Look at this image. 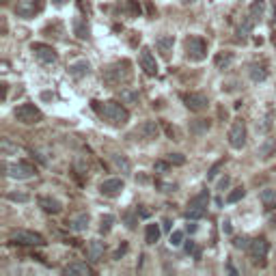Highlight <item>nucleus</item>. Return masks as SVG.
<instances>
[{"mask_svg": "<svg viewBox=\"0 0 276 276\" xmlns=\"http://www.w3.org/2000/svg\"><path fill=\"white\" fill-rule=\"evenodd\" d=\"M136 134H140L145 140H154V138H158V134H160V127H158L156 121H145L136 130Z\"/></svg>", "mask_w": 276, "mask_h": 276, "instance_id": "obj_15", "label": "nucleus"}, {"mask_svg": "<svg viewBox=\"0 0 276 276\" xmlns=\"http://www.w3.org/2000/svg\"><path fill=\"white\" fill-rule=\"evenodd\" d=\"M184 244V231H173L171 233V246H181Z\"/></svg>", "mask_w": 276, "mask_h": 276, "instance_id": "obj_36", "label": "nucleus"}, {"mask_svg": "<svg viewBox=\"0 0 276 276\" xmlns=\"http://www.w3.org/2000/svg\"><path fill=\"white\" fill-rule=\"evenodd\" d=\"M195 250H197L195 242H188V244H186V252H188V255H190V252H192V255H195Z\"/></svg>", "mask_w": 276, "mask_h": 276, "instance_id": "obj_43", "label": "nucleus"}, {"mask_svg": "<svg viewBox=\"0 0 276 276\" xmlns=\"http://www.w3.org/2000/svg\"><path fill=\"white\" fill-rule=\"evenodd\" d=\"M220 166H222V162H216L214 166L209 168V173H207V179H214L216 175H218V171H220Z\"/></svg>", "mask_w": 276, "mask_h": 276, "instance_id": "obj_40", "label": "nucleus"}, {"mask_svg": "<svg viewBox=\"0 0 276 276\" xmlns=\"http://www.w3.org/2000/svg\"><path fill=\"white\" fill-rule=\"evenodd\" d=\"M113 162H115V166L119 168V171H121L123 175H130L132 166H130V162H127V158H125V156H121V154H115V156H113Z\"/></svg>", "mask_w": 276, "mask_h": 276, "instance_id": "obj_27", "label": "nucleus"}, {"mask_svg": "<svg viewBox=\"0 0 276 276\" xmlns=\"http://www.w3.org/2000/svg\"><path fill=\"white\" fill-rule=\"evenodd\" d=\"M136 99H138V93H134V91H121V102L132 104V102H136Z\"/></svg>", "mask_w": 276, "mask_h": 276, "instance_id": "obj_35", "label": "nucleus"}, {"mask_svg": "<svg viewBox=\"0 0 276 276\" xmlns=\"http://www.w3.org/2000/svg\"><path fill=\"white\" fill-rule=\"evenodd\" d=\"M166 160H168V162H171V164H177V166H181V164H184V162H186V158H184V156H181V154H171V156H168V158H166Z\"/></svg>", "mask_w": 276, "mask_h": 276, "instance_id": "obj_37", "label": "nucleus"}, {"mask_svg": "<svg viewBox=\"0 0 276 276\" xmlns=\"http://www.w3.org/2000/svg\"><path fill=\"white\" fill-rule=\"evenodd\" d=\"M229 145L233 147V149H242L246 145V125L242 119H236L233 121V125L229 127Z\"/></svg>", "mask_w": 276, "mask_h": 276, "instance_id": "obj_8", "label": "nucleus"}, {"mask_svg": "<svg viewBox=\"0 0 276 276\" xmlns=\"http://www.w3.org/2000/svg\"><path fill=\"white\" fill-rule=\"evenodd\" d=\"M268 250H270V244H268V239L266 237H255L250 242L248 246V255H250V259L255 266H263V259L268 257Z\"/></svg>", "mask_w": 276, "mask_h": 276, "instance_id": "obj_7", "label": "nucleus"}, {"mask_svg": "<svg viewBox=\"0 0 276 276\" xmlns=\"http://www.w3.org/2000/svg\"><path fill=\"white\" fill-rule=\"evenodd\" d=\"M4 171L13 179H31L35 175V168L26 162H15V164H4Z\"/></svg>", "mask_w": 276, "mask_h": 276, "instance_id": "obj_11", "label": "nucleus"}, {"mask_svg": "<svg viewBox=\"0 0 276 276\" xmlns=\"http://www.w3.org/2000/svg\"><path fill=\"white\" fill-rule=\"evenodd\" d=\"M91 108L95 110V113L102 117L104 121H108L110 125H117V127H121V125H125L127 121H130V113H127L125 108L119 104V102H97V99H93L91 102Z\"/></svg>", "mask_w": 276, "mask_h": 276, "instance_id": "obj_1", "label": "nucleus"}, {"mask_svg": "<svg viewBox=\"0 0 276 276\" xmlns=\"http://www.w3.org/2000/svg\"><path fill=\"white\" fill-rule=\"evenodd\" d=\"M233 52H218L216 54V58H214V63H216V67L218 69H229L231 67V63H233Z\"/></svg>", "mask_w": 276, "mask_h": 276, "instance_id": "obj_24", "label": "nucleus"}, {"mask_svg": "<svg viewBox=\"0 0 276 276\" xmlns=\"http://www.w3.org/2000/svg\"><path fill=\"white\" fill-rule=\"evenodd\" d=\"M272 227H276V216H274V218H272Z\"/></svg>", "mask_w": 276, "mask_h": 276, "instance_id": "obj_48", "label": "nucleus"}, {"mask_svg": "<svg viewBox=\"0 0 276 276\" xmlns=\"http://www.w3.org/2000/svg\"><path fill=\"white\" fill-rule=\"evenodd\" d=\"M138 61H140V67H143V72L147 76H156L158 74V63H156V56L151 54V50L149 48H140V56H138Z\"/></svg>", "mask_w": 276, "mask_h": 276, "instance_id": "obj_13", "label": "nucleus"}, {"mask_svg": "<svg viewBox=\"0 0 276 276\" xmlns=\"http://www.w3.org/2000/svg\"><path fill=\"white\" fill-rule=\"evenodd\" d=\"M65 274L74 276V274H82V276H91L95 274V270H93L91 266H86V263H72V266H67L65 270H63Z\"/></svg>", "mask_w": 276, "mask_h": 276, "instance_id": "obj_18", "label": "nucleus"}, {"mask_svg": "<svg viewBox=\"0 0 276 276\" xmlns=\"http://www.w3.org/2000/svg\"><path fill=\"white\" fill-rule=\"evenodd\" d=\"M222 229H225V233H231V231H233V229H231V222H229V220H225V225H222Z\"/></svg>", "mask_w": 276, "mask_h": 276, "instance_id": "obj_45", "label": "nucleus"}, {"mask_svg": "<svg viewBox=\"0 0 276 276\" xmlns=\"http://www.w3.org/2000/svg\"><path fill=\"white\" fill-rule=\"evenodd\" d=\"M186 56L195 63L203 61L207 56V43L201 37H188L186 39Z\"/></svg>", "mask_w": 276, "mask_h": 276, "instance_id": "obj_4", "label": "nucleus"}, {"mask_svg": "<svg viewBox=\"0 0 276 276\" xmlns=\"http://www.w3.org/2000/svg\"><path fill=\"white\" fill-rule=\"evenodd\" d=\"M31 50L35 52V56L39 58L43 65H54V63L58 61V54L56 50L52 48V45H45V43H33Z\"/></svg>", "mask_w": 276, "mask_h": 276, "instance_id": "obj_10", "label": "nucleus"}, {"mask_svg": "<svg viewBox=\"0 0 276 276\" xmlns=\"http://www.w3.org/2000/svg\"><path fill=\"white\" fill-rule=\"evenodd\" d=\"M67 227L72 229V231H84L86 227H89V214H80V216H76V218H72L67 222Z\"/></svg>", "mask_w": 276, "mask_h": 276, "instance_id": "obj_21", "label": "nucleus"}, {"mask_svg": "<svg viewBox=\"0 0 276 276\" xmlns=\"http://www.w3.org/2000/svg\"><path fill=\"white\" fill-rule=\"evenodd\" d=\"M125 248H127V246H125V244H123V246H121V248H119V250H117V252H115V259H119V257L123 255V252H125Z\"/></svg>", "mask_w": 276, "mask_h": 276, "instance_id": "obj_44", "label": "nucleus"}, {"mask_svg": "<svg viewBox=\"0 0 276 276\" xmlns=\"http://www.w3.org/2000/svg\"><path fill=\"white\" fill-rule=\"evenodd\" d=\"M121 190H123V181L117 179V177L106 179V181L99 184V192H102L104 197H110V198L117 197V195H121Z\"/></svg>", "mask_w": 276, "mask_h": 276, "instance_id": "obj_14", "label": "nucleus"}, {"mask_svg": "<svg viewBox=\"0 0 276 276\" xmlns=\"http://www.w3.org/2000/svg\"><path fill=\"white\" fill-rule=\"evenodd\" d=\"M102 255H104V242H99V239H91V242L86 244V257H89L91 261H97Z\"/></svg>", "mask_w": 276, "mask_h": 276, "instance_id": "obj_17", "label": "nucleus"}, {"mask_svg": "<svg viewBox=\"0 0 276 276\" xmlns=\"http://www.w3.org/2000/svg\"><path fill=\"white\" fill-rule=\"evenodd\" d=\"M207 203H209V192H207V190L198 192L197 197L190 198V203H188V209H186L184 216H186L188 220H198V218H203Z\"/></svg>", "mask_w": 276, "mask_h": 276, "instance_id": "obj_2", "label": "nucleus"}, {"mask_svg": "<svg viewBox=\"0 0 276 276\" xmlns=\"http://www.w3.org/2000/svg\"><path fill=\"white\" fill-rule=\"evenodd\" d=\"M181 102L186 104L188 110H192V113H201V110L207 108L209 99L203 95V93H184L181 95Z\"/></svg>", "mask_w": 276, "mask_h": 276, "instance_id": "obj_9", "label": "nucleus"}, {"mask_svg": "<svg viewBox=\"0 0 276 276\" xmlns=\"http://www.w3.org/2000/svg\"><path fill=\"white\" fill-rule=\"evenodd\" d=\"M123 218H125V222H127V227H130V229L136 227V218H134V214H132V211H127V214L123 216Z\"/></svg>", "mask_w": 276, "mask_h": 276, "instance_id": "obj_41", "label": "nucleus"}, {"mask_svg": "<svg viewBox=\"0 0 276 276\" xmlns=\"http://www.w3.org/2000/svg\"><path fill=\"white\" fill-rule=\"evenodd\" d=\"M244 195H246V190H244V188H236V190H233L231 195L227 197V203H237L239 198H244Z\"/></svg>", "mask_w": 276, "mask_h": 276, "instance_id": "obj_32", "label": "nucleus"}, {"mask_svg": "<svg viewBox=\"0 0 276 276\" xmlns=\"http://www.w3.org/2000/svg\"><path fill=\"white\" fill-rule=\"evenodd\" d=\"M195 132H203V130H209V121L205 119H198V123H195V127H192Z\"/></svg>", "mask_w": 276, "mask_h": 276, "instance_id": "obj_38", "label": "nucleus"}, {"mask_svg": "<svg viewBox=\"0 0 276 276\" xmlns=\"http://www.w3.org/2000/svg\"><path fill=\"white\" fill-rule=\"evenodd\" d=\"M74 33H76V37H80V39H89V26H86L84 17H76L74 20Z\"/></svg>", "mask_w": 276, "mask_h": 276, "instance_id": "obj_25", "label": "nucleus"}, {"mask_svg": "<svg viewBox=\"0 0 276 276\" xmlns=\"http://www.w3.org/2000/svg\"><path fill=\"white\" fill-rule=\"evenodd\" d=\"M261 203L266 209H274L276 207V190L272 188H266V190L261 192Z\"/></svg>", "mask_w": 276, "mask_h": 276, "instance_id": "obj_26", "label": "nucleus"}, {"mask_svg": "<svg viewBox=\"0 0 276 276\" xmlns=\"http://www.w3.org/2000/svg\"><path fill=\"white\" fill-rule=\"evenodd\" d=\"M145 239H147V244H156L158 239H160V227L158 225H147Z\"/></svg>", "mask_w": 276, "mask_h": 276, "instance_id": "obj_28", "label": "nucleus"}, {"mask_svg": "<svg viewBox=\"0 0 276 276\" xmlns=\"http://www.w3.org/2000/svg\"><path fill=\"white\" fill-rule=\"evenodd\" d=\"M7 198H9V201H17V203H26L31 197H28L26 192H9Z\"/></svg>", "mask_w": 276, "mask_h": 276, "instance_id": "obj_33", "label": "nucleus"}, {"mask_svg": "<svg viewBox=\"0 0 276 276\" xmlns=\"http://www.w3.org/2000/svg\"><path fill=\"white\" fill-rule=\"evenodd\" d=\"M252 26H255V22H252L250 15H248V17H246V20L242 22V24H239V28H237V37H239V39H246V37L250 35Z\"/></svg>", "mask_w": 276, "mask_h": 276, "instance_id": "obj_29", "label": "nucleus"}, {"mask_svg": "<svg viewBox=\"0 0 276 276\" xmlns=\"http://www.w3.org/2000/svg\"><path fill=\"white\" fill-rule=\"evenodd\" d=\"M229 184H231V179H229V177H222V179L218 181V190H227Z\"/></svg>", "mask_w": 276, "mask_h": 276, "instance_id": "obj_42", "label": "nucleus"}, {"mask_svg": "<svg viewBox=\"0 0 276 276\" xmlns=\"http://www.w3.org/2000/svg\"><path fill=\"white\" fill-rule=\"evenodd\" d=\"M168 166H171V162L166 160V162H156V166H154V168H156V173H166V171H168Z\"/></svg>", "mask_w": 276, "mask_h": 276, "instance_id": "obj_39", "label": "nucleus"}, {"mask_svg": "<svg viewBox=\"0 0 276 276\" xmlns=\"http://www.w3.org/2000/svg\"><path fill=\"white\" fill-rule=\"evenodd\" d=\"M54 2H56V4H65V0H54Z\"/></svg>", "mask_w": 276, "mask_h": 276, "instance_id": "obj_47", "label": "nucleus"}, {"mask_svg": "<svg viewBox=\"0 0 276 276\" xmlns=\"http://www.w3.org/2000/svg\"><path fill=\"white\" fill-rule=\"evenodd\" d=\"M188 231H190V233L197 231V225H195V222H192V225H188Z\"/></svg>", "mask_w": 276, "mask_h": 276, "instance_id": "obj_46", "label": "nucleus"}, {"mask_svg": "<svg viewBox=\"0 0 276 276\" xmlns=\"http://www.w3.org/2000/svg\"><path fill=\"white\" fill-rule=\"evenodd\" d=\"M263 13H266V0H252L250 7H248L250 20L257 24V22H261V20H263Z\"/></svg>", "mask_w": 276, "mask_h": 276, "instance_id": "obj_16", "label": "nucleus"}, {"mask_svg": "<svg viewBox=\"0 0 276 276\" xmlns=\"http://www.w3.org/2000/svg\"><path fill=\"white\" fill-rule=\"evenodd\" d=\"M9 239L13 244H20V246H43L45 244L43 236H39V233H35V231H22V229L11 233Z\"/></svg>", "mask_w": 276, "mask_h": 276, "instance_id": "obj_6", "label": "nucleus"}, {"mask_svg": "<svg viewBox=\"0 0 276 276\" xmlns=\"http://www.w3.org/2000/svg\"><path fill=\"white\" fill-rule=\"evenodd\" d=\"M173 43H175V39L171 37V35H164V37H158L156 41V45H158V50L162 52V56H171V52H173Z\"/></svg>", "mask_w": 276, "mask_h": 276, "instance_id": "obj_20", "label": "nucleus"}, {"mask_svg": "<svg viewBox=\"0 0 276 276\" xmlns=\"http://www.w3.org/2000/svg\"><path fill=\"white\" fill-rule=\"evenodd\" d=\"M113 225H115V216H102V220H99V231L102 233H108L110 229H113Z\"/></svg>", "mask_w": 276, "mask_h": 276, "instance_id": "obj_30", "label": "nucleus"}, {"mask_svg": "<svg viewBox=\"0 0 276 276\" xmlns=\"http://www.w3.org/2000/svg\"><path fill=\"white\" fill-rule=\"evenodd\" d=\"M15 119L24 123V125H35V123L43 119V115L35 104H22L20 108H15Z\"/></svg>", "mask_w": 276, "mask_h": 276, "instance_id": "obj_3", "label": "nucleus"}, {"mask_svg": "<svg viewBox=\"0 0 276 276\" xmlns=\"http://www.w3.org/2000/svg\"><path fill=\"white\" fill-rule=\"evenodd\" d=\"M250 242L252 239H248V237H236L233 239V246H236V248H242V250H248V246H250Z\"/></svg>", "mask_w": 276, "mask_h": 276, "instance_id": "obj_34", "label": "nucleus"}, {"mask_svg": "<svg viewBox=\"0 0 276 276\" xmlns=\"http://www.w3.org/2000/svg\"><path fill=\"white\" fill-rule=\"evenodd\" d=\"M250 78L255 80V82H263L268 78V69H266V65H263V63H252L250 65Z\"/></svg>", "mask_w": 276, "mask_h": 276, "instance_id": "obj_22", "label": "nucleus"}, {"mask_svg": "<svg viewBox=\"0 0 276 276\" xmlns=\"http://www.w3.org/2000/svg\"><path fill=\"white\" fill-rule=\"evenodd\" d=\"M89 72H91V65L86 61H78L74 65H69V76H74V78H82V76H86Z\"/></svg>", "mask_w": 276, "mask_h": 276, "instance_id": "obj_23", "label": "nucleus"}, {"mask_svg": "<svg viewBox=\"0 0 276 276\" xmlns=\"http://www.w3.org/2000/svg\"><path fill=\"white\" fill-rule=\"evenodd\" d=\"M106 80L110 84H121V82H127L130 80V63L127 61H121V63H115L106 69Z\"/></svg>", "mask_w": 276, "mask_h": 276, "instance_id": "obj_5", "label": "nucleus"}, {"mask_svg": "<svg viewBox=\"0 0 276 276\" xmlns=\"http://www.w3.org/2000/svg\"><path fill=\"white\" fill-rule=\"evenodd\" d=\"M39 205L43 207V211H48V214H61V209H63L61 201H56V198H50V197H41L39 198Z\"/></svg>", "mask_w": 276, "mask_h": 276, "instance_id": "obj_19", "label": "nucleus"}, {"mask_svg": "<svg viewBox=\"0 0 276 276\" xmlns=\"http://www.w3.org/2000/svg\"><path fill=\"white\" fill-rule=\"evenodd\" d=\"M43 0H22L20 4L15 7V13L20 17H35V13H41L43 11Z\"/></svg>", "mask_w": 276, "mask_h": 276, "instance_id": "obj_12", "label": "nucleus"}, {"mask_svg": "<svg viewBox=\"0 0 276 276\" xmlns=\"http://www.w3.org/2000/svg\"><path fill=\"white\" fill-rule=\"evenodd\" d=\"M274 149H276V140H268V143L259 149V156L261 158H270V154H272Z\"/></svg>", "mask_w": 276, "mask_h": 276, "instance_id": "obj_31", "label": "nucleus"}]
</instances>
